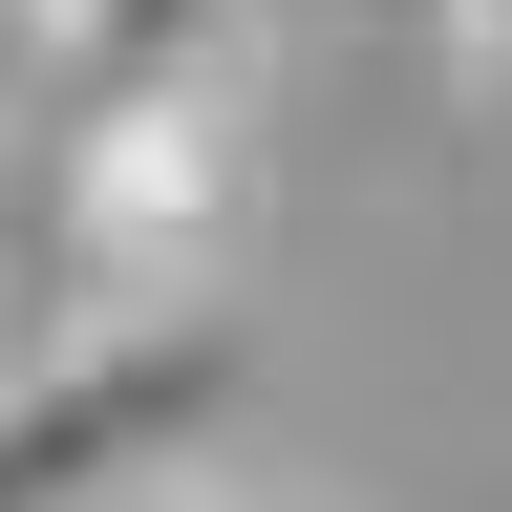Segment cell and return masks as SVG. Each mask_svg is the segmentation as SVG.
Masks as SVG:
<instances>
[{"label": "cell", "mask_w": 512, "mask_h": 512, "mask_svg": "<svg viewBox=\"0 0 512 512\" xmlns=\"http://www.w3.org/2000/svg\"><path fill=\"white\" fill-rule=\"evenodd\" d=\"M22 64H43V0H0V107H22Z\"/></svg>", "instance_id": "cell-4"}, {"label": "cell", "mask_w": 512, "mask_h": 512, "mask_svg": "<svg viewBox=\"0 0 512 512\" xmlns=\"http://www.w3.org/2000/svg\"><path fill=\"white\" fill-rule=\"evenodd\" d=\"M214 512H278V491H214Z\"/></svg>", "instance_id": "cell-5"}, {"label": "cell", "mask_w": 512, "mask_h": 512, "mask_svg": "<svg viewBox=\"0 0 512 512\" xmlns=\"http://www.w3.org/2000/svg\"><path fill=\"white\" fill-rule=\"evenodd\" d=\"M448 22H470V0H448Z\"/></svg>", "instance_id": "cell-6"}, {"label": "cell", "mask_w": 512, "mask_h": 512, "mask_svg": "<svg viewBox=\"0 0 512 512\" xmlns=\"http://www.w3.org/2000/svg\"><path fill=\"white\" fill-rule=\"evenodd\" d=\"M214 406H235V320L214 299L192 320H107V342H64V363L0 384V512H128Z\"/></svg>", "instance_id": "cell-2"}, {"label": "cell", "mask_w": 512, "mask_h": 512, "mask_svg": "<svg viewBox=\"0 0 512 512\" xmlns=\"http://www.w3.org/2000/svg\"><path fill=\"white\" fill-rule=\"evenodd\" d=\"M235 64H256V0H43V86H64V107L235 86Z\"/></svg>", "instance_id": "cell-3"}, {"label": "cell", "mask_w": 512, "mask_h": 512, "mask_svg": "<svg viewBox=\"0 0 512 512\" xmlns=\"http://www.w3.org/2000/svg\"><path fill=\"white\" fill-rule=\"evenodd\" d=\"M235 214H256V64L235 86H128V107H64V256L128 299V320H192L235 278Z\"/></svg>", "instance_id": "cell-1"}]
</instances>
